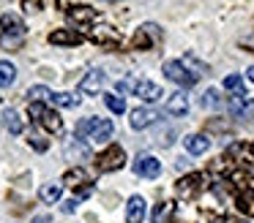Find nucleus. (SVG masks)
Wrapping results in <instances>:
<instances>
[{
  "label": "nucleus",
  "mask_w": 254,
  "mask_h": 223,
  "mask_svg": "<svg viewBox=\"0 0 254 223\" xmlns=\"http://www.w3.org/2000/svg\"><path fill=\"white\" fill-rule=\"evenodd\" d=\"M202 190H205V177H202V174H197V172L183 174V177L175 182L178 199H189V201H191V199H197Z\"/></svg>",
  "instance_id": "f257e3e1"
},
{
  "label": "nucleus",
  "mask_w": 254,
  "mask_h": 223,
  "mask_svg": "<svg viewBox=\"0 0 254 223\" xmlns=\"http://www.w3.org/2000/svg\"><path fill=\"white\" fill-rule=\"evenodd\" d=\"M161 36H164V33H161V27H159V25H153V22H145V25L139 27L137 33H134L131 46H134V49H139V52H142V49H153L156 44L161 41Z\"/></svg>",
  "instance_id": "f03ea898"
},
{
  "label": "nucleus",
  "mask_w": 254,
  "mask_h": 223,
  "mask_svg": "<svg viewBox=\"0 0 254 223\" xmlns=\"http://www.w3.org/2000/svg\"><path fill=\"white\" fill-rule=\"evenodd\" d=\"M164 76L170 82H175V85L181 87H194L199 79V74H191V71H186V65L178 63V60H167L164 63Z\"/></svg>",
  "instance_id": "7ed1b4c3"
},
{
  "label": "nucleus",
  "mask_w": 254,
  "mask_h": 223,
  "mask_svg": "<svg viewBox=\"0 0 254 223\" xmlns=\"http://www.w3.org/2000/svg\"><path fill=\"white\" fill-rule=\"evenodd\" d=\"M30 117H33L36 123L44 125L50 134H61V131H63V120L58 117V112L47 109L44 103H30Z\"/></svg>",
  "instance_id": "20e7f679"
},
{
  "label": "nucleus",
  "mask_w": 254,
  "mask_h": 223,
  "mask_svg": "<svg viewBox=\"0 0 254 223\" xmlns=\"http://www.w3.org/2000/svg\"><path fill=\"white\" fill-rule=\"evenodd\" d=\"M123 163H126V152H123V147H118V144H110L99 158H96V169H99V172H115V169L123 166Z\"/></svg>",
  "instance_id": "39448f33"
},
{
  "label": "nucleus",
  "mask_w": 254,
  "mask_h": 223,
  "mask_svg": "<svg viewBox=\"0 0 254 223\" xmlns=\"http://www.w3.org/2000/svg\"><path fill=\"white\" fill-rule=\"evenodd\" d=\"M68 19H71L79 30H90L93 22L99 19V11L90 8V5H71V8H68Z\"/></svg>",
  "instance_id": "423d86ee"
},
{
  "label": "nucleus",
  "mask_w": 254,
  "mask_h": 223,
  "mask_svg": "<svg viewBox=\"0 0 254 223\" xmlns=\"http://www.w3.org/2000/svg\"><path fill=\"white\" fill-rule=\"evenodd\" d=\"M90 38H93L96 44H99L101 49H118L121 46V33L118 30H112V27H107V25H99V27H93L90 30Z\"/></svg>",
  "instance_id": "0eeeda50"
},
{
  "label": "nucleus",
  "mask_w": 254,
  "mask_h": 223,
  "mask_svg": "<svg viewBox=\"0 0 254 223\" xmlns=\"http://www.w3.org/2000/svg\"><path fill=\"white\" fill-rule=\"evenodd\" d=\"M134 172L145 179H156L161 174V161L153 155H139L137 161H134Z\"/></svg>",
  "instance_id": "6e6552de"
},
{
  "label": "nucleus",
  "mask_w": 254,
  "mask_h": 223,
  "mask_svg": "<svg viewBox=\"0 0 254 223\" xmlns=\"http://www.w3.org/2000/svg\"><path fill=\"white\" fill-rule=\"evenodd\" d=\"M104 71L93 68L88 71V74L82 76V82H79V92H85V95H96V92H101V87H104Z\"/></svg>",
  "instance_id": "1a4fd4ad"
},
{
  "label": "nucleus",
  "mask_w": 254,
  "mask_h": 223,
  "mask_svg": "<svg viewBox=\"0 0 254 223\" xmlns=\"http://www.w3.org/2000/svg\"><path fill=\"white\" fill-rule=\"evenodd\" d=\"M112 136V123L104 117H90V131H88V139L93 141H107Z\"/></svg>",
  "instance_id": "9d476101"
},
{
  "label": "nucleus",
  "mask_w": 254,
  "mask_h": 223,
  "mask_svg": "<svg viewBox=\"0 0 254 223\" xmlns=\"http://www.w3.org/2000/svg\"><path fill=\"white\" fill-rule=\"evenodd\" d=\"M134 95L142 98V101H148V103H153V101H159V98L164 95V92H161V87L156 85V82L139 79V82H137V87H134Z\"/></svg>",
  "instance_id": "9b49d317"
},
{
  "label": "nucleus",
  "mask_w": 254,
  "mask_h": 223,
  "mask_svg": "<svg viewBox=\"0 0 254 223\" xmlns=\"http://www.w3.org/2000/svg\"><path fill=\"white\" fill-rule=\"evenodd\" d=\"M227 158H232V161L243 163V166H252V163H254V150H252V144L235 141L232 147H227Z\"/></svg>",
  "instance_id": "f8f14e48"
},
{
  "label": "nucleus",
  "mask_w": 254,
  "mask_h": 223,
  "mask_svg": "<svg viewBox=\"0 0 254 223\" xmlns=\"http://www.w3.org/2000/svg\"><path fill=\"white\" fill-rule=\"evenodd\" d=\"M164 112L172 114V117H183V114L189 112V95H186V92H172V95L167 98Z\"/></svg>",
  "instance_id": "ddd939ff"
},
{
  "label": "nucleus",
  "mask_w": 254,
  "mask_h": 223,
  "mask_svg": "<svg viewBox=\"0 0 254 223\" xmlns=\"http://www.w3.org/2000/svg\"><path fill=\"white\" fill-rule=\"evenodd\" d=\"M156 120H159V114H156L153 109L139 106V109H134V112H131V128H137V131L150 128V125H153Z\"/></svg>",
  "instance_id": "4468645a"
},
{
  "label": "nucleus",
  "mask_w": 254,
  "mask_h": 223,
  "mask_svg": "<svg viewBox=\"0 0 254 223\" xmlns=\"http://www.w3.org/2000/svg\"><path fill=\"white\" fill-rule=\"evenodd\" d=\"M50 44H55V46H79V44H82V36H79L77 30H52Z\"/></svg>",
  "instance_id": "2eb2a0df"
},
{
  "label": "nucleus",
  "mask_w": 254,
  "mask_h": 223,
  "mask_svg": "<svg viewBox=\"0 0 254 223\" xmlns=\"http://www.w3.org/2000/svg\"><path fill=\"white\" fill-rule=\"evenodd\" d=\"M142 221H145V199L131 196L126 204V223H142Z\"/></svg>",
  "instance_id": "dca6fc26"
},
{
  "label": "nucleus",
  "mask_w": 254,
  "mask_h": 223,
  "mask_svg": "<svg viewBox=\"0 0 254 223\" xmlns=\"http://www.w3.org/2000/svg\"><path fill=\"white\" fill-rule=\"evenodd\" d=\"M183 144H186V152H189V155H202V152L210 150V139H208V136H202V134L189 136Z\"/></svg>",
  "instance_id": "f3484780"
},
{
  "label": "nucleus",
  "mask_w": 254,
  "mask_h": 223,
  "mask_svg": "<svg viewBox=\"0 0 254 223\" xmlns=\"http://www.w3.org/2000/svg\"><path fill=\"white\" fill-rule=\"evenodd\" d=\"M63 182L71 185V188H79V185H88L90 177H88V172H85L82 166H77V169H68V172L63 174Z\"/></svg>",
  "instance_id": "a211bd4d"
},
{
  "label": "nucleus",
  "mask_w": 254,
  "mask_h": 223,
  "mask_svg": "<svg viewBox=\"0 0 254 223\" xmlns=\"http://www.w3.org/2000/svg\"><path fill=\"white\" fill-rule=\"evenodd\" d=\"M235 204H238V210H241L243 215L254 218V190H238Z\"/></svg>",
  "instance_id": "6ab92c4d"
},
{
  "label": "nucleus",
  "mask_w": 254,
  "mask_h": 223,
  "mask_svg": "<svg viewBox=\"0 0 254 223\" xmlns=\"http://www.w3.org/2000/svg\"><path fill=\"white\" fill-rule=\"evenodd\" d=\"M61 193H63L61 182H47V185H41V190H39L41 201H47V204H55V201L61 199Z\"/></svg>",
  "instance_id": "aec40b11"
},
{
  "label": "nucleus",
  "mask_w": 254,
  "mask_h": 223,
  "mask_svg": "<svg viewBox=\"0 0 254 223\" xmlns=\"http://www.w3.org/2000/svg\"><path fill=\"white\" fill-rule=\"evenodd\" d=\"M3 27H6V33H14V36H25L28 33V27H25V22L19 19V16H14V14H6L3 16Z\"/></svg>",
  "instance_id": "412c9836"
},
{
  "label": "nucleus",
  "mask_w": 254,
  "mask_h": 223,
  "mask_svg": "<svg viewBox=\"0 0 254 223\" xmlns=\"http://www.w3.org/2000/svg\"><path fill=\"white\" fill-rule=\"evenodd\" d=\"M172 215H175V204L172 201H161L153 210V223H170Z\"/></svg>",
  "instance_id": "4be33fe9"
},
{
  "label": "nucleus",
  "mask_w": 254,
  "mask_h": 223,
  "mask_svg": "<svg viewBox=\"0 0 254 223\" xmlns=\"http://www.w3.org/2000/svg\"><path fill=\"white\" fill-rule=\"evenodd\" d=\"M3 125H6L8 134H14V136L22 134V117H19L14 109H6V114H3Z\"/></svg>",
  "instance_id": "5701e85b"
},
{
  "label": "nucleus",
  "mask_w": 254,
  "mask_h": 223,
  "mask_svg": "<svg viewBox=\"0 0 254 223\" xmlns=\"http://www.w3.org/2000/svg\"><path fill=\"white\" fill-rule=\"evenodd\" d=\"M14 79H17V68H14V63H8V60H0V87L14 85Z\"/></svg>",
  "instance_id": "b1692460"
},
{
  "label": "nucleus",
  "mask_w": 254,
  "mask_h": 223,
  "mask_svg": "<svg viewBox=\"0 0 254 223\" xmlns=\"http://www.w3.org/2000/svg\"><path fill=\"white\" fill-rule=\"evenodd\" d=\"M55 106H66V109H74L79 103V95H71V92H52L50 98Z\"/></svg>",
  "instance_id": "393cba45"
},
{
  "label": "nucleus",
  "mask_w": 254,
  "mask_h": 223,
  "mask_svg": "<svg viewBox=\"0 0 254 223\" xmlns=\"http://www.w3.org/2000/svg\"><path fill=\"white\" fill-rule=\"evenodd\" d=\"M28 98H30V103L50 101V98H52V90H50V87H44V85H33V87L28 90Z\"/></svg>",
  "instance_id": "a878e982"
},
{
  "label": "nucleus",
  "mask_w": 254,
  "mask_h": 223,
  "mask_svg": "<svg viewBox=\"0 0 254 223\" xmlns=\"http://www.w3.org/2000/svg\"><path fill=\"white\" fill-rule=\"evenodd\" d=\"M25 44V36H14V33H3L0 36V46L6 49V52H14V49H19Z\"/></svg>",
  "instance_id": "bb28decb"
},
{
  "label": "nucleus",
  "mask_w": 254,
  "mask_h": 223,
  "mask_svg": "<svg viewBox=\"0 0 254 223\" xmlns=\"http://www.w3.org/2000/svg\"><path fill=\"white\" fill-rule=\"evenodd\" d=\"M224 87L232 92V95H246V90H243V79H241L238 74H230V76H227V79H224Z\"/></svg>",
  "instance_id": "cd10ccee"
},
{
  "label": "nucleus",
  "mask_w": 254,
  "mask_h": 223,
  "mask_svg": "<svg viewBox=\"0 0 254 223\" xmlns=\"http://www.w3.org/2000/svg\"><path fill=\"white\" fill-rule=\"evenodd\" d=\"M104 103H107V109H110V112H115V114L126 112V101H123L121 95H104Z\"/></svg>",
  "instance_id": "c85d7f7f"
},
{
  "label": "nucleus",
  "mask_w": 254,
  "mask_h": 223,
  "mask_svg": "<svg viewBox=\"0 0 254 223\" xmlns=\"http://www.w3.org/2000/svg\"><path fill=\"white\" fill-rule=\"evenodd\" d=\"M208 131L210 134H227V131H232V125L224 123V120H219V117H210L208 120Z\"/></svg>",
  "instance_id": "c756f323"
},
{
  "label": "nucleus",
  "mask_w": 254,
  "mask_h": 223,
  "mask_svg": "<svg viewBox=\"0 0 254 223\" xmlns=\"http://www.w3.org/2000/svg\"><path fill=\"white\" fill-rule=\"evenodd\" d=\"M134 87H137V82H134V79H121V82L115 85V90L126 95V92H134Z\"/></svg>",
  "instance_id": "7c9ffc66"
},
{
  "label": "nucleus",
  "mask_w": 254,
  "mask_h": 223,
  "mask_svg": "<svg viewBox=\"0 0 254 223\" xmlns=\"http://www.w3.org/2000/svg\"><path fill=\"white\" fill-rule=\"evenodd\" d=\"M205 106H219V92L210 87V90H205V98H202Z\"/></svg>",
  "instance_id": "2f4dec72"
},
{
  "label": "nucleus",
  "mask_w": 254,
  "mask_h": 223,
  "mask_svg": "<svg viewBox=\"0 0 254 223\" xmlns=\"http://www.w3.org/2000/svg\"><path fill=\"white\" fill-rule=\"evenodd\" d=\"M22 8L28 11V14H36V11L41 8V0H22Z\"/></svg>",
  "instance_id": "473e14b6"
},
{
  "label": "nucleus",
  "mask_w": 254,
  "mask_h": 223,
  "mask_svg": "<svg viewBox=\"0 0 254 223\" xmlns=\"http://www.w3.org/2000/svg\"><path fill=\"white\" fill-rule=\"evenodd\" d=\"M243 117H249V120H246V123H249V125H252V128H254V103H249V106H246V109H243Z\"/></svg>",
  "instance_id": "72a5a7b5"
},
{
  "label": "nucleus",
  "mask_w": 254,
  "mask_h": 223,
  "mask_svg": "<svg viewBox=\"0 0 254 223\" xmlns=\"http://www.w3.org/2000/svg\"><path fill=\"white\" fill-rule=\"evenodd\" d=\"M30 144H33L36 150H47V141H41L39 136H33V139H30Z\"/></svg>",
  "instance_id": "f704fd0d"
},
{
  "label": "nucleus",
  "mask_w": 254,
  "mask_h": 223,
  "mask_svg": "<svg viewBox=\"0 0 254 223\" xmlns=\"http://www.w3.org/2000/svg\"><path fill=\"white\" fill-rule=\"evenodd\" d=\"M210 223H235V221H232L230 215H216V218H213V221H210Z\"/></svg>",
  "instance_id": "c9c22d12"
},
{
  "label": "nucleus",
  "mask_w": 254,
  "mask_h": 223,
  "mask_svg": "<svg viewBox=\"0 0 254 223\" xmlns=\"http://www.w3.org/2000/svg\"><path fill=\"white\" fill-rule=\"evenodd\" d=\"M74 210H77V199H71V201L63 204V212H74Z\"/></svg>",
  "instance_id": "e433bc0d"
},
{
  "label": "nucleus",
  "mask_w": 254,
  "mask_h": 223,
  "mask_svg": "<svg viewBox=\"0 0 254 223\" xmlns=\"http://www.w3.org/2000/svg\"><path fill=\"white\" fill-rule=\"evenodd\" d=\"M246 74H249V82H252V85H254V65H252V68L246 71Z\"/></svg>",
  "instance_id": "4c0bfd02"
},
{
  "label": "nucleus",
  "mask_w": 254,
  "mask_h": 223,
  "mask_svg": "<svg viewBox=\"0 0 254 223\" xmlns=\"http://www.w3.org/2000/svg\"><path fill=\"white\" fill-rule=\"evenodd\" d=\"M252 150H254V141H252Z\"/></svg>",
  "instance_id": "58836bf2"
},
{
  "label": "nucleus",
  "mask_w": 254,
  "mask_h": 223,
  "mask_svg": "<svg viewBox=\"0 0 254 223\" xmlns=\"http://www.w3.org/2000/svg\"><path fill=\"white\" fill-rule=\"evenodd\" d=\"M110 3H112V0H110Z\"/></svg>",
  "instance_id": "ea45409f"
}]
</instances>
